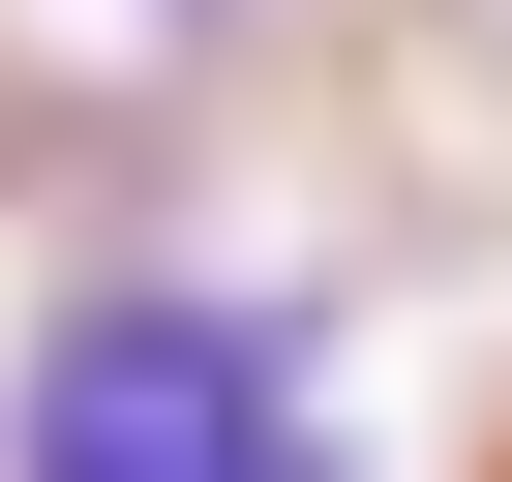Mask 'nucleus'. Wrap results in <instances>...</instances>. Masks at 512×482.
<instances>
[{
    "mask_svg": "<svg viewBox=\"0 0 512 482\" xmlns=\"http://www.w3.org/2000/svg\"><path fill=\"white\" fill-rule=\"evenodd\" d=\"M0 482H332V332L272 272H91L0 362Z\"/></svg>",
    "mask_w": 512,
    "mask_h": 482,
    "instance_id": "f257e3e1",
    "label": "nucleus"
},
{
    "mask_svg": "<svg viewBox=\"0 0 512 482\" xmlns=\"http://www.w3.org/2000/svg\"><path fill=\"white\" fill-rule=\"evenodd\" d=\"M91 31H241V0H91Z\"/></svg>",
    "mask_w": 512,
    "mask_h": 482,
    "instance_id": "f03ea898",
    "label": "nucleus"
}]
</instances>
